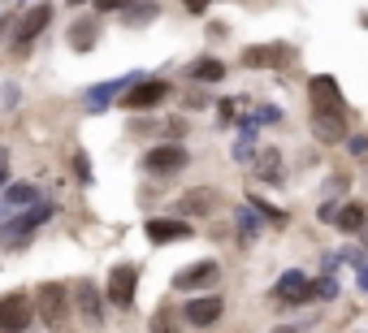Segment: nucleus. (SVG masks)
Segmentation results:
<instances>
[{
	"label": "nucleus",
	"instance_id": "21",
	"mask_svg": "<svg viewBox=\"0 0 368 333\" xmlns=\"http://www.w3.org/2000/svg\"><path fill=\"white\" fill-rule=\"evenodd\" d=\"M238 243H256V203L238 208Z\"/></svg>",
	"mask_w": 368,
	"mask_h": 333
},
{
	"label": "nucleus",
	"instance_id": "9",
	"mask_svg": "<svg viewBox=\"0 0 368 333\" xmlns=\"http://www.w3.org/2000/svg\"><path fill=\"white\" fill-rule=\"evenodd\" d=\"M217 208H221V191H212V186H195V191H186L178 199L182 217H212Z\"/></svg>",
	"mask_w": 368,
	"mask_h": 333
},
{
	"label": "nucleus",
	"instance_id": "11",
	"mask_svg": "<svg viewBox=\"0 0 368 333\" xmlns=\"http://www.w3.org/2000/svg\"><path fill=\"white\" fill-rule=\"evenodd\" d=\"M143 229H147V238L161 243V247H165V243H182V238H191V225L178 221V217H152Z\"/></svg>",
	"mask_w": 368,
	"mask_h": 333
},
{
	"label": "nucleus",
	"instance_id": "26",
	"mask_svg": "<svg viewBox=\"0 0 368 333\" xmlns=\"http://www.w3.org/2000/svg\"><path fill=\"white\" fill-rule=\"evenodd\" d=\"M217 113L221 121H234V100H217Z\"/></svg>",
	"mask_w": 368,
	"mask_h": 333
},
{
	"label": "nucleus",
	"instance_id": "4",
	"mask_svg": "<svg viewBox=\"0 0 368 333\" xmlns=\"http://www.w3.org/2000/svg\"><path fill=\"white\" fill-rule=\"evenodd\" d=\"M35 316V307H31V294H22V290H9V294H0V329H27Z\"/></svg>",
	"mask_w": 368,
	"mask_h": 333
},
{
	"label": "nucleus",
	"instance_id": "2",
	"mask_svg": "<svg viewBox=\"0 0 368 333\" xmlns=\"http://www.w3.org/2000/svg\"><path fill=\"white\" fill-rule=\"evenodd\" d=\"M165 95H169V87H165L161 79H139V83H130L126 91H121V109H130V113H147V109H156Z\"/></svg>",
	"mask_w": 368,
	"mask_h": 333
},
{
	"label": "nucleus",
	"instance_id": "32",
	"mask_svg": "<svg viewBox=\"0 0 368 333\" xmlns=\"http://www.w3.org/2000/svg\"><path fill=\"white\" fill-rule=\"evenodd\" d=\"M360 234H364V247H368V225H364V229H360Z\"/></svg>",
	"mask_w": 368,
	"mask_h": 333
},
{
	"label": "nucleus",
	"instance_id": "18",
	"mask_svg": "<svg viewBox=\"0 0 368 333\" xmlns=\"http://www.w3.org/2000/svg\"><path fill=\"white\" fill-rule=\"evenodd\" d=\"M191 79L195 83H221L226 79V61H217V57H200L191 65Z\"/></svg>",
	"mask_w": 368,
	"mask_h": 333
},
{
	"label": "nucleus",
	"instance_id": "5",
	"mask_svg": "<svg viewBox=\"0 0 368 333\" xmlns=\"http://www.w3.org/2000/svg\"><path fill=\"white\" fill-rule=\"evenodd\" d=\"M217 277H221V269L212 260H200V264H186L174 273V290H208V286H217Z\"/></svg>",
	"mask_w": 368,
	"mask_h": 333
},
{
	"label": "nucleus",
	"instance_id": "12",
	"mask_svg": "<svg viewBox=\"0 0 368 333\" xmlns=\"http://www.w3.org/2000/svg\"><path fill=\"white\" fill-rule=\"evenodd\" d=\"M130 83H139V74H130V79H113V83H95V87H87V109L91 113H104L113 100L126 91Z\"/></svg>",
	"mask_w": 368,
	"mask_h": 333
},
{
	"label": "nucleus",
	"instance_id": "7",
	"mask_svg": "<svg viewBox=\"0 0 368 333\" xmlns=\"http://www.w3.org/2000/svg\"><path fill=\"white\" fill-rule=\"evenodd\" d=\"M312 294H316L312 277H304L299 269L282 273V277H278V286H273V299H278V303H304V299H312Z\"/></svg>",
	"mask_w": 368,
	"mask_h": 333
},
{
	"label": "nucleus",
	"instance_id": "25",
	"mask_svg": "<svg viewBox=\"0 0 368 333\" xmlns=\"http://www.w3.org/2000/svg\"><path fill=\"white\" fill-rule=\"evenodd\" d=\"M74 169H79V177H83V182H91V161L83 156V151H79V156H74Z\"/></svg>",
	"mask_w": 368,
	"mask_h": 333
},
{
	"label": "nucleus",
	"instance_id": "27",
	"mask_svg": "<svg viewBox=\"0 0 368 333\" xmlns=\"http://www.w3.org/2000/svg\"><path fill=\"white\" fill-rule=\"evenodd\" d=\"M347 147H351V151H355V156H364V151H368V135H360V139H351V143H347Z\"/></svg>",
	"mask_w": 368,
	"mask_h": 333
},
{
	"label": "nucleus",
	"instance_id": "24",
	"mask_svg": "<svg viewBox=\"0 0 368 333\" xmlns=\"http://www.w3.org/2000/svg\"><path fill=\"white\" fill-rule=\"evenodd\" d=\"M130 5V0H95V9H100V13H117V9H126Z\"/></svg>",
	"mask_w": 368,
	"mask_h": 333
},
{
	"label": "nucleus",
	"instance_id": "6",
	"mask_svg": "<svg viewBox=\"0 0 368 333\" xmlns=\"http://www.w3.org/2000/svg\"><path fill=\"white\" fill-rule=\"evenodd\" d=\"M135 290H139V269L135 264H117L109 273V299L117 307H130L135 303Z\"/></svg>",
	"mask_w": 368,
	"mask_h": 333
},
{
	"label": "nucleus",
	"instance_id": "10",
	"mask_svg": "<svg viewBox=\"0 0 368 333\" xmlns=\"http://www.w3.org/2000/svg\"><path fill=\"white\" fill-rule=\"evenodd\" d=\"M221 312H226V303H221L217 294H208V299H191V303L182 307V320L195 325V329H208V325L221 320Z\"/></svg>",
	"mask_w": 368,
	"mask_h": 333
},
{
	"label": "nucleus",
	"instance_id": "3",
	"mask_svg": "<svg viewBox=\"0 0 368 333\" xmlns=\"http://www.w3.org/2000/svg\"><path fill=\"white\" fill-rule=\"evenodd\" d=\"M186 147H178V143H165V147H152L143 156V173H156V177H169V173H182L186 169Z\"/></svg>",
	"mask_w": 368,
	"mask_h": 333
},
{
	"label": "nucleus",
	"instance_id": "28",
	"mask_svg": "<svg viewBox=\"0 0 368 333\" xmlns=\"http://www.w3.org/2000/svg\"><path fill=\"white\" fill-rule=\"evenodd\" d=\"M9 31H18V18H0V39H5Z\"/></svg>",
	"mask_w": 368,
	"mask_h": 333
},
{
	"label": "nucleus",
	"instance_id": "23",
	"mask_svg": "<svg viewBox=\"0 0 368 333\" xmlns=\"http://www.w3.org/2000/svg\"><path fill=\"white\" fill-rule=\"evenodd\" d=\"M5 199L18 208V203H35L39 195H35V186H9V191H5Z\"/></svg>",
	"mask_w": 368,
	"mask_h": 333
},
{
	"label": "nucleus",
	"instance_id": "1",
	"mask_svg": "<svg viewBox=\"0 0 368 333\" xmlns=\"http://www.w3.org/2000/svg\"><path fill=\"white\" fill-rule=\"evenodd\" d=\"M69 286H61V281H43V286H35V312L43 316V325H61L65 312H69Z\"/></svg>",
	"mask_w": 368,
	"mask_h": 333
},
{
	"label": "nucleus",
	"instance_id": "13",
	"mask_svg": "<svg viewBox=\"0 0 368 333\" xmlns=\"http://www.w3.org/2000/svg\"><path fill=\"white\" fill-rule=\"evenodd\" d=\"M312 135L321 139V143H342V139H347V121H342V113L316 109L312 113Z\"/></svg>",
	"mask_w": 368,
	"mask_h": 333
},
{
	"label": "nucleus",
	"instance_id": "14",
	"mask_svg": "<svg viewBox=\"0 0 368 333\" xmlns=\"http://www.w3.org/2000/svg\"><path fill=\"white\" fill-rule=\"evenodd\" d=\"M48 22H53V5H35L18 18V43H31L48 31Z\"/></svg>",
	"mask_w": 368,
	"mask_h": 333
},
{
	"label": "nucleus",
	"instance_id": "29",
	"mask_svg": "<svg viewBox=\"0 0 368 333\" xmlns=\"http://www.w3.org/2000/svg\"><path fill=\"white\" fill-rule=\"evenodd\" d=\"M208 5H212V0H186V9H191V13H204Z\"/></svg>",
	"mask_w": 368,
	"mask_h": 333
},
{
	"label": "nucleus",
	"instance_id": "19",
	"mask_svg": "<svg viewBox=\"0 0 368 333\" xmlns=\"http://www.w3.org/2000/svg\"><path fill=\"white\" fill-rule=\"evenodd\" d=\"M95 35H100V27H95L91 18L87 22H74V27H69V48H74V53H83V48L95 43Z\"/></svg>",
	"mask_w": 368,
	"mask_h": 333
},
{
	"label": "nucleus",
	"instance_id": "31",
	"mask_svg": "<svg viewBox=\"0 0 368 333\" xmlns=\"http://www.w3.org/2000/svg\"><path fill=\"white\" fill-rule=\"evenodd\" d=\"M5 177H9V169H5V156H0V186H5Z\"/></svg>",
	"mask_w": 368,
	"mask_h": 333
},
{
	"label": "nucleus",
	"instance_id": "20",
	"mask_svg": "<svg viewBox=\"0 0 368 333\" xmlns=\"http://www.w3.org/2000/svg\"><path fill=\"white\" fill-rule=\"evenodd\" d=\"M286 48H247L243 53V65H268V61H286Z\"/></svg>",
	"mask_w": 368,
	"mask_h": 333
},
{
	"label": "nucleus",
	"instance_id": "8",
	"mask_svg": "<svg viewBox=\"0 0 368 333\" xmlns=\"http://www.w3.org/2000/svg\"><path fill=\"white\" fill-rule=\"evenodd\" d=\"M308 95H312V109H329V113H342L347 100H342V87L329 79V74H316L308 83Z\"/></svg>",
	"mask_w": 368,
	"mask_h": 333
},
{
	"label": "nucleus",
	"instance_id": "15",
	"mask_svg": "<svg viewBox=\"0 0 368 333\" xmlns=\"http://www.w3.org/2000/svg\"><path fill=\"white\" fill-rule=\"evenodd\" d=\"M74 303H79V312H83L87 325L104 320V299H100V290H95L91 281H79V286H74Z\"/></svg>",
	"mask_w": 368,
	"mask_h": 333
},
{
	"label": "nucleus",
	"instance_id": "33",
	"mask_svg": "<svg viewBox=\"0 0 368 333\" xmlns=\"http://www.w3.org/2000/svg\"><path fill=\"white\" fill-rule=\"evenodd\" d=\"M65 5H87V0H65Z\"/></svg>",
	"mask_w": 368,
	"mask_h": 333
},
{
	"label": "nucleus",
	"instance_id": "30",
	"mask_svg": "<svg viewBox=\"0 0 368 333\" xmlns=\"http://www.w3.org/2000/svg\"><path fill=\"white\" fill-rule=\"evenodd\" d=\"M355 277H360V290L368 294V264H360V269H355Z\"/></svg>",
	"mask_w": 368,
	"mask_h": 333
},
{
	"label": "nucleus",
	"instance_id": "17",
	"mask_svg": "<svg viewBox=\"0 0 368 333\" xmlns=\"http://www.w3.org/2000/svg\"><path fill=\"white\" fill-rule=\"evenodd\" d=\"M334 225L342 229V234H360V229L368 225V208H364V203H342L338 217H334Z\"/></svg>",
	"mask_w": 368,
	"mask_h": 333
},
{
	"label": "nucleus",
	"instance_id": "16",
	"mask_svg": "<svg viewBox=\"0 0 368 333\" xmlns=\"http://www.w3.org/2000/svg\"><path fill=\"white\" fill-rule=\"evenodd\" d=\"M252 173L260 177V182L278 186V182H282V173H286V161H282V151H278V147H264L260 156H256V165H252Z\"/></svg>",
	"mask_w": 368,
	"mask_h": 333
},
{
	"label": "nucleus",
	"instance_id": "22",
	"mask_svg": "<svg viewBox=\"0 0 368 333\" xmlns=\"http://www.w3.org/2000/svg\"><path fill=\"white\" fill-rule=\"evenodd\" d=\"M121 13H126L130 27H143V22H152V18H156V0H147V5H126Z\"/></svg>",
	"mask_w": 368,
	"mask_h": 333
}]
</instances>
